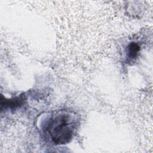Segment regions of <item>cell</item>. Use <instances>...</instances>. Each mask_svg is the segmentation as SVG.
<instances>
[{
  "label": "cell",
  "instance_id": "cell-1",
  "mask_svg": "<svg viewBox=\"0 0 153 153\" xmlns=\"http://www.w3.org/2000/svg\"><path fill=\"white\" fill-rule=\"evenodd\" d=\"M76 119L67 111H59L51 115L43 126L45 134L56 145L69 142L74 134Z\"/></svg>",
  "mask_w": 153,
  "mask_h": 153
},
{
  "label": "cell",
  "instance_id": "cell-2",
  "mask_svg": "<svg viewBox=\"0 0 153 153\" xmlns=\"http://www.w3.org/2000/svg\"><path fill=\"white\" fill-rule=\"evenodd\" d=\"M141 45L138 42H131L127 47V59L128 62H133L139 56Z\"/></svg>",
  "mask_w": 153,
  "mask_h": 153
}]
</instances>
